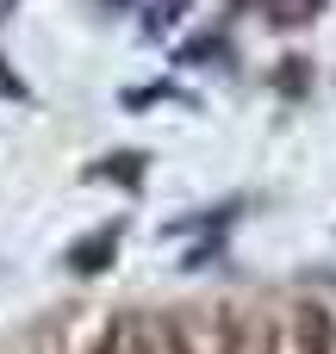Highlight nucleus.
Here are the masks:
<instances>
[{"instance_id":"1","label":"nucleus","mask_w":336,"mask_h":354,"mask_svg":"<svg viewBox=\"0 0 336 354\" xmlns=\"http://www.w3.org/2000/svg\"><path fill=\"white\" fill-rule=\"evenodd\" d=\"M100 354H150V330H143L137 317H118V324L106 330V342H100Z\"/></svg>"},{"instance_id":"2","label":"nucleus","mask_w":336,"mask_h":354,"mask_svg":"<svg viewBox=\"0 0 336 354\" xmlns=\"http://www.w3.org/2000/svg\"><path fill=\"white\" fill-rule=\"evenodd\" d=\"M69 261H75V268H106V261H112V236H100L94 249H75Z\"/></svg>"}]
</instances>
